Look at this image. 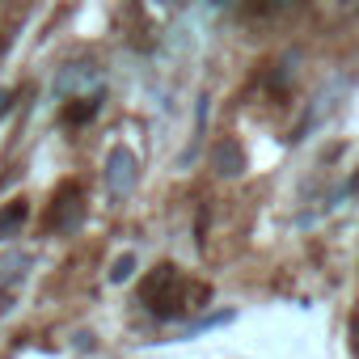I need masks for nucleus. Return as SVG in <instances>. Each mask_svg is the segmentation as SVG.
Masks as SVG:
<instances>
[{
  "label": "nucleus",
  "instance_id": "1",
  "mask_svg": "<svg viewBox=\"0 0 359 359\" xmlns=\"http://www.w3.org/2000/svg\"><path fill=\"white\" fill-rule=\"evenodd\" d=\"M144 304L152 309V313H161V317H173L177 309H182V300H187V283H182V275H177V266H156L148 279H144Z\"/></svg>",
  "mask_w": 359,
  "mask_h": 359
},
{
  "label": "nucleus",
  "instance_id": "2",
  "mask_svg": "<svg viewBox=\"0 0 359 359\" xmlns=\"http://www.w3.org/2000/svg\"><path fill=\"white\" fill-rule=\"evenodd\" d=\"M97 85H102L97 64H93V60H72V64H64V68L55 72L51 93H55V97H89V89L97 93Z\"/></svg>",
  "mask_w": 359,
  "mask_h": 359
},
{
  "label": "nucleus",
  "instance_id": "3",
  "mask_svg": "<svg viewBox=\"0 0 359 359\" xmlns=\"http://www.w3.org/2000/svg\"><path fill=\"white\" fill-rule=\"evenodd\" d=\"M135 182H140L135 152H131V148H110V156H106V191H110V199H114V203L127 199V195L135 191Z\"/></svg>",
  "mask_w": 359,
  "mask_h": 359
},
{
  "label": "nucleus",
  "instance_id": "4",
  "mask_svg": "<svg viewBox=\"0 0 359 359\" xmlns=\"http://www.w3.org/2000/svg\"><path fill=\"white\" fill-rule=\"evenodd\" d=\"M81 216H85L81 187H76V182H68V187H64V195H60V203L51 208V224H55V233H72V229L81 224Z\"/></svg>",
  "mask_w": 359,
  "mask_h": 359
},
{
  "label": "nucleus",
  "instance_id": "5",
  "mask_svg": "<svg viewBox=\"0 0 359 359\" xmlns=\"http://www.w3.org/2000/svg\"><path fill=\"white\" fill-rule=\"evenodd\" d=\"M26 254L22 250H9L5 258H0V292H5V300H13V292L22 287V275H26Z\"/></svg>",
  "mask_w": 359,
  "mask_h": 359
},
{
  "label": "nucleus",
  "instance_id": "6",
  "mask_svg": "<svg viewBox=\"0 0 359 359\" xmlns=\"http://www.w3.org/2000/svg\"><path fill=\"white\" fill-rule=\"evenodd\" d=\"M241 169H245L241 144H237V140H220V144H216V173H220V177H237Z\"/></svg>",
  "mask_w": 359,
  "mask_h": 359
},
{
  "label": "nucleus",
  "instance_id": "7",
  "mask_svg": "<svg viewBox=\"0 0 359 359\" xmlns=\"http://www.w3.org/2000/svg\"><path fill=\"white\" fill-rule=\"evenodd\" d=\"M22 224H26V203H9V208H0V241L13 237Z\"/></svg>",
  "mask_w": 359,
  "mask_h": 359
},
{
  "label": "nucleus",
  "instance_id": "8",
  "mask_svg": "<svg viewBox=\"0 0 359 359\" xmlns=\"http://www.w3.org/2000/svg\"><path fill=\"white\" fill-rule=\"evenodd\" d=\"M97 106H102V93H93V97H76V106H68L64 118H68V123H85V118L97 114Z\"/></svg>",
  "mask_w": 359,
  "mask_h": 359
},
{
  "label": "nucleus",
  "instance_id": "9",
  "mask_svg": "<svg viewBox=\"0 0 359 359\" xmlns=\"http://www.w3.org/2000/svg\"><path fill=\"white\" fill-rule=\"evenodd\" d=\"M131 275H135V258H131V254H127V258H118V262L110 266V283H127Z\"/></svg>",
  "mask_w": 359,
  "mask_h": 359
},
{
  "label": "nucleus",
  "instance_id": "10",
  "mask_svg": "<svg viewBox=\"0 0 359 359\" xmlns=\"http://www.w3.org/2000/svg\"><path fill=\"white\" fill-rule=\"evenodd\" d=\"M287 5H292V0H262L266 13H279V9H287Z\"/></svg>",
  "mask_w": 359,
  "mask_h": 359
},
{
  "label": "nucleus",
  "instance_id": "11",
  "mask_svg": "<svg viewBox=\"0 0 359 359\" xmlns=\"http://www.w3.org/2000/svg\"><path fill=\"white\" fill-rule=\"evenodd\" d=\"M152 5H161V9H177L182 0H152Z\"/></svg>",
  "mask_w": 359,
  "mask_h": 359
},
{
  "label": "nucleus",
  "instance_id": "12",
  "mask_svg": "<svg viewBox=\"0 0 359 359\" xmlns=\"http://www.w3.org/2000/svg\"><path fill=\"white\" fill-rule=\"evenodd\" d=\"M9 102H13L9 93H0V114H5V110H9Z\"/></svg>",
  "mask_w": 359,
  "mask_h": 359
},
{
  "label": "nucleus",
  "instance_id": "13",
  "mask_svg": "<svg viewBox=\"0 0 359 359\" xmlns=\"http://www.w3.org/2000/svg\"><path fill=\"white\" fill-rule=\"evenodd\" d=\"M208 5H216V9H224V5H233V0H208Z\"/></svg>",
  "mask_w": 359,
  "mask_h": 359
}]
</instances>
